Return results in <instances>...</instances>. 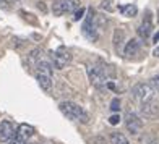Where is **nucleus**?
<instances>
[{
    "instance_id": "nucleus-15",
    "label": "nucleus",
    "mask_w": 159,
    "mask_h": 144,
    "mask_svg": "<svg viewBox=\"0 0 159 144\" xmlns=\"http://www.w3.org/2000/svg\"><path fill=\"white\" fill-rule=\"evenodd\" d=\"M119 10H120L122 15L128 16V18H133V16H136V13H138V8H136V5H133V3L122 5V7H119Z\"/></svg>"
},
{
    "instance_id": "nucleus-21",
    "label": "nucleus",
    "mask_w": 159,
    "mask_h": 144,
    "mask_svg": "<svg viewBox=\"0 0 159 144\" xmlns=\"http://www.w3.org/2000/svg\"><path fill=\"white\" fill-rule=\"evenodd\" d=\"M149 84L153 86V89H154V91H157V92H159V75H157V76H154L153 80H151V83H149Z\"/></svg>"
},
{
    "instance_id": "nucleus-17",
    "label": "nucleus",
    "mask_w": 159,
    "mask_h": 144,
    "mask_svg": "<svg viewBox=\"0 0 159 144\" xmlns=\"http://www.w3.org/2000/svg\"><path fill=\"white\" fill-rule=\"evenodd\" d=\"M52 10H54V15H57V16H60V15H63V13H65L63 0H57V2L54 3V7H52Z\"/></svg>"
},
{
    "instance_id": "nucleus-1",
    "label": "nucleus",
    "mask_w": 159,
    "mask_h": 144,
    "mask_svg": "<svg viewBox=\"0 0 159 144\" xmlns=\"http://www.w3.org/2000/svg\"><path fill=\"white\" fill-rule=\"evenodd\" d=\"M88 76L98 89H104L111 78H115V70L109 65H91L88 67Z\"/></svg>"
},
{
    "instance_id": "nucleus-5",
    "label": "nucleus",
    "mask_w": 159,
    "mask_h": 144,
    "mask_svg": "<svg viewBox=\"0 0 159 144\" xmlns=\"http://www.w3.org/2000/svg\"><path fill=\"white\" fill-rule=\"evenodd\" d=\"M132 97L143 105V104L151 102L154 99V89L149 83H138L132 89Z\"/></svg>"
},
{
    "instance_id": "nucleus-13",
    "label": "nucleus",
    "mask_w": 159,
    "mask_h": 144,
    "mask_svg": "<svg viewBox=\"0 0 159 144\" xmlns=\"http://www.w3.org/2000/svg\"><path fill=\"white\" fill-rule=\"evenodd\" d=\"M63 7H65V13H75L81 8V2L80 0H63Z\"/></svg>"
},
{
    "instance_id": "nucleus-14",
    "label": "nucleus",
    "mask_w": 159,
    "mask_h": 144,
    "mask_svg": "<svg viewBox=\"0 0 159 144\" xmlns=\"http://www.w3.org/2000/svg\"><path fill=\"white\" fill-rule=\"evenodd\" d=\"M124 37H125V31L122 29V28H117V29L114 31V49H115V52H119L122 49V41H124Z\"/></svg>"
},
{
    "instance_id": "nucleus-4",
    "label": "nucleus",
    "mask_w": 159,
    "mask_h": 144,
    "mask_svg": "<svg viewBox=\"0 0 159 144\" xmlns=\"http://www.w3.org/2000/svg\"><path fill=\"white\" fill-rule=\"evenodd\" d=\"M36 68H38V73H36V78H38V83L41 86V89H44L46 92L52 91V65L46 60H39L36 63Z\"/></svg>"
},
{
    "instance_id": "nucleus-24",
    "label": "nucleus",
    "mask_w": 159,
    "mask_h": 144,
    "mask_svg": "<svg viewBox=\"0 0 159 144\" xmlns=\"http://www.w3.org/2000/svg\"><path fill=\"white\" fill-rule=\"evenodd\" d=\"M146 144H159V141L157 139H149V141H146Z\"/></svg>"
},
{
    "instance_id": "nucleus-3",
    "label": "nucleus",
    "mask_w": 159,
    "mask_h": 144,
    "mask_svg": "<svg viewBox=\"0 0 159 144\" xmlns=\"http://www.w3.org/2000/svg\"><path fill=\"white\" fill-rule=\"evenodd\" d=\"M102 18H101L99 15H96L93 10H89V15L86 16L84 20V23L81 26V33L83 36L88 41H93V42H96L99 39V31H101V26H102Z\"/></svg>"
},
{
    "instance_id": "nucleus-18",
    "label": "nucleus",
    "mask_w": 159,
    "mask_h": 144,
    "mask_svg": "<svg viewBox=\"0 0 159 144\" xmlns=\"http://www.w3.org/2000/svg\"><path fill=\"white\" fill-rule=\"evenodd\" d=\"M101 8L106 10L107 13H112L115 10V5H114V0H102L101 2Z\"/></svg>"
},
{
    "instance_id": "nucleus-11",
    "label": "nucleus",
    "mask_w": 159,
    "mask_h": 144,
    "mask_svg": "<svg viewBox=\"0 0 159 144\" xmlns=\"http://www.w3.org/2000/svg\"><path fill=\"white\" fill-rule=\"evenodd\" d=\"M138 52H140V41L138 39H130L127 42L125 49H124V55L127 59H132V57L138 55Z\"/></svg>"
},
{
    "instance_id": "nucleus-2",
    "label": "nucleus",
    "mask_w": 159,
    "mask_h": 144,
    "mask_svg": "<svg viewBox=\"0 0 159 144\" xmlns=\"http://www.w3.org/2000/svg\"><path fill=\"white\" fill-rule=\"evenodd\" d=\"M59 109H60V112H62L68 120L80 121V123H83V125H88V123H89V115H88V112H86L81 105H78V104H75V102H70V100L60 102Z\"/></svg>"
},
{
    "instance_id": "nucleus-27",
    "label": "nucleus",
    "mask_w": 159,
    "mask_h": 144,
    "mask_svg": "<svg viewBox=\"0 0 159 144\" xmlns=\"http://www.w3.org/2000/svg\"><path fill=\"white\" fill-rule=\"evenodd\" d=\"M157 21H159V11H157Z\"/></svg>"
},
{
    "instance_id": "nucleus-23",
    "label": "nucleus",
    "mask_w": 159,
    "mask_h": 144,
    "mask_svg": "<svg viewBox=\"0 0 159 144\" xmlns=\"http://www.w3.org/2000/svg\"><path fill=\"white\" fill-rule=\"evenodd\" d=\"M119 121H120V115L119 113H114L112 117L109 118V123L111 125H119Z\"/></svg>"
},
{
    "instance_id": "nucleus-20",
    "label": "nucleus",
    "mask_w": 159,
    "mask_h": 144,
    "mask_svg": "<svg viewBox=\"0 0 159 144\" xmlns=\"http://www.w3.org/2000/svg\"><path fill=\"white\" fill-rule=\"evenodd\" d=\"M5 144H26V141L23 139V138H20L18 134H15L13 138L8 141V142H5Z\"/></svg>"
},
{
    "instance_id": "nucleus-16",
    "label": "nucleus",
    "mask_w": 159,
    "mask_h": 144,
    "mask_svg": "<svg viewBox=\"0 0 159 144\" xmlns=\"http://www.w3.org/2000/svg\"><path fill=\"white\" fill-rule=\"evenodd\" d=\"M111 142L112 144H130L128 139L122 133H112L111 134Z\"/></svg>"
},
{
    "instance_id": "nucleus-8",
    "label": "nucleus",
    "mask_w": 159,
    "mask_h": 144,
    "mask_svg": "<svg viewBox=\"0 0 159 144\" xmlns=\"http://www.w3.org/2000/svg\"><path fill=\"white\" fill-rule=\"evenodd\" d=\"M151 33H153V16H151V11H146V16L143 18L141 24L138 26V36L140 39L148 41Z\"/></svg>"
},
{
    "instance_id": "nucleus-12",
    "label": "nucleus",
    "mask_w": 159,
    "mask_h": 144,
    "mask_svg": "<svg viewBox=\"0 0 159 144\" xmlns=\"http://www.w3.org/2000/svg\"><path fill=\"white\" fill-rule=\"evenodd\" d=\"M34 133H36L34 126L28 125V123H21V125L18 126V129H16V134L20 136V138H23L25 141H26V139H30Z\"/></svg>"
},
{
    "instance_id": "nucleus-25",
    "label": "nucleus",
    "mask_w": 159,
    "mask_h": 144,
    "mask_svg": "<svg viewBox=\"0 0 159 144\" xmlns=\"http://www.w3.org/2000/svg\"><path fill=\"white\" fill-rule=\"evenodd\" d=\"M153 55H154V57H159V46H157V47L154 49V52H153Z\"/></svg>"
},
{
    "instance_id": "nucleus-7",
    "label": "nucleus",
    "mask_w": 159,
    "mask_h": 144,
    "mask_svg": "<svg viewBox=\"0 0 159 144\" xmlns=\"http://www.w3.org/2000/svg\"><path fill=\"white\" fill-rule=\"evenodd\" d=\"M125 128L128 129L130 134H140L141 129H143V120L136 115L135 112H127L125 115Z\"/></svg>"
},
{
    "instance_id": "nucleus-9",
    "label": "nucleus",
    "mask_w": 159,
    "mask_h": 144,
    "mask_svg": "<svg viewBox=\"0 0 159 144\" xmlns=\"http://www.w3.org/2000/svg\"><path fill=\"white\" fill-rule=\"evenodd\" d=\"M15 126L11 121H2L0 123V142H8L13 136H15Z\"/></svg>"
},
{
    "instance_id": "nucleus-22",
    "label": "nucleus",
    "mask_w": 159,
    "mask_h": 144,
    "mask_svg": "<svg viewBox=\"0 0 159 144\" xmlns=\"http://www.w3.org/2000/svg\"><path fill=\"white\" fill-rule=\"evenodd\" d=\"M84 11H86V10H84L83 7H81V8H80V10H78V11L75 13V16H73V20H75V21H80V20H81V18L84 16Z\"/></svg>"
},
{
    "instance_id": "nucleus-6",
    "label": "nucleus",
    "mask_w": 159,
    "mask_h": 144,
    "mask_svg": "<svg viewBox=\"0 0 159 144\" xmlns=\"http://www.w3.org/2000/svg\"><path fill=\"white\" fill-rule=\"evenodd\" d=\"M70 60H71V55H70V52L67 50V47H63V46H60L52 54V63H54V67L57 70H63L70 63Z\"/></svg>"
},
{
    "instance_id": "nucleus-10",
    "label": "nucleus",
    "mask_w": 159,
    "mask_h": 144,
    "mask_svg": "<svg viewBox=\"0 0 159 144\" xmlns=\"http://www.w3.org/2000/svg\"><path fill=\"white\" fill-rule=\"evenodd\" d=\"M141 115L144 118H154L159 115V104L153 99L151 102H146L141 105Z\"/></svg>"
},
{
    "instance_id": "nucleus-19",
    "label": "nucleus",
    "mask_w": 159,
    "mask_h": 144,
    "mask_svg": "<svg viewBox=\"0 0 159 144\" xmlns=\"http://www.w3.org/2000/svg\"><path fill=\"white\" fill-rule=\"evenodd\" d=\"M111 110H112V112H115V113H117V112L120 110V99H119V97L112 99V102H111Z\"/></svg>"
},
{
    "instance_id": "nucleus-26",
    "label": "nucleus",
    "mask_w": 159,
    "mask_h": 144,
    "mask_svg": "<svg viewBox=\"0 0 159 144\" xmlns=\"http://www.w3.org/2000/svg\"><path fill=\"white\" fill-rule=\"evenodd\" d=\"M154 41H156V42H157V41H159V33H157V34H156V36H154Z\"/></svg>"
}]
</instances>
